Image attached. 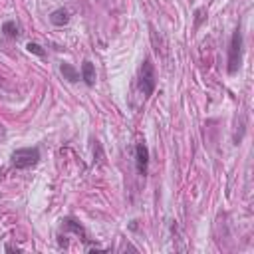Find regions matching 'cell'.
Instances as JSON below:
<instances>
[{
  "mask_svg": "<svg viewBox=\"0 0 254 254\" xmlns=\"http://www.w3.org/2000/svg\"><path fill=\"white\" fill-rule=\"evenodd\" d=\"M242 32L240 28H236L232 32V38H230V44H228V65H226V71L230 75H234L238 69H240V64H242Z\"/></svg>",
  "mask_w": 254,
  "mask_h": 254,
  "instance_id": "cell-1",
  "label": "cell"
},
{
  "mask_svg": "<svg viewBox=\"0 0 254 254\" xmlns=\"http://www.w3.org/2000/svg\"><path fill=\"white\" fill-rule=\"evenodd\" d=\"M40 161V149L38 147H22V149H16L10 157V163L12 167L16 169H30L34 165H38Z\"/></svg>",
  "mask_w": 254,
  "mask_h": 254,
  "instance_id": "cell-2",
  "label": "cell"
},
{
  "mask_svg": "<svg viewBox=\"0 0 254 254\" xmlns=\"http://www.w3.org/2000/svg\"><path fill=\"white\" fill-rule=\"evenodd\" d=\"M155 85H157L155 67H153L151 60H149V58H145V60H143V64H141V69H139V89H141L143 97L153 95Z\"/></svg>",
  "mask_w": 254,
  "mask_h": 254,
  "instance_id": "cell-3",
  "label": "cell"
},
{
  "mask_svg": "<svg viewBox=\"0 0 254 254\" xmlns=\"http://www.w3.org/2000/svg\"><path fill=\"white\" fill-rule=\"evenodd\" d=\"M135 167H137V173L143 175V177L149 171V149H147L145 143L135 145Z\"/></svg>",
  "mask_w": 254,
  "mask_h": 254,
  "instance_id": "cell-4",
  "label": "cell"
},
{
  "mask_svg": "<svg viewBox=\"0 0 254 254\" xmlns=\"http://www.w3.org/2000/svg\"><path fill=\"white\" fill-rule=\"evenodd\" d=\"M81 79L87 87H93L95 85V67L91 62H83L81 64Z\"/></svg>",
  "mask_w": 254,
  "mask_h": 254,
  "instance_id": "cell-5",
  "label": "cell"
},
{
  "mask_svg": "<svg viewBox=\"0 0 254 254\" xmlns=\"http://www.w3.org/2000/svg\"><path fill=\"white\" fill-rule=\"evenodd\" d=\"M50 22H52L54 26H65V24L69 22V12H67L65 8H58V10H54V12L50 14Z\"/></svg>",
  "mask_w": 254,
  "mask_h": 254,
  "instance_id": "cell-6",
  "label": "cell"
},
{
  "mask_svg": "<svg viewBox=\"0 0 254 254\" xmlns=\"http://www.w3.org/2000/svg\"><path fill=\"white\" fill-rule=\"evenodd\" d=\"M60 71H62V75H64V79H67L69 83H75L77 79H79V71L71 65V64H60Z\"/></svg>",
  "mask_w": 254,
  "mask_h": 254,
  "instance_id": "cell-7",
  "label": "cell"
},
{
  "mask_svg": "<svg viewBox=\"0 0 254 254\" xmlns=\"http://www.w3.org/2000/svg\"><path fill=\"white\" fill-rule=\"evenodd\" d=\"M2 32H4L8 38H18V36H20V28H18V24H16L14 20L4 22V24H2Z\"/></svg>",
  "mask_w": 254,
  "mask_h": 254,
  "instance_id": "cell-8",
  "label": "cell"
},
{
  "mask_svg": "<svg viewBox=\"0 0 254 254\" xmlns=\"http://www.w3.org/2000/svg\"><path fill=\"white\" fill-rule=\"evenodd\" d=\"M26 50H28L30 54H36V56H40V58H44V56H46L44 48H42L40 44H36V42H28V44H26Z\"/></svg>",
  "mask_w": 254,
  "mask_h": 254,
  "instance_id": "cell-9",
  "label": "cell"
},
{
  "mask_svg": "<svg viewBox=\"0 0 254 254\" xmlns=\"http://www.w3.org/2000/svg\"><path fill=\"white\" fill-rule=\"evenodd\" d=\"M6 250H8V252H12V250H16V252H22V248H18V246H12V244H8V246H6Z\"/></svg>",
  "mask_w": 254,
  "mask_h": 254,
  "instance_id": "cell-10",
  "label": "cell"
}]
</instances>
